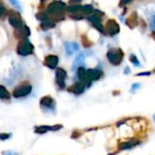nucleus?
<instances>
[{"instance_id": "obj_24", "label": "nucleus", "mask_w": 155, "mask_h": 155, "mask_svg": "<svg viewBox=\"0 0 155 155\" xmlns=\"http://www.w3.org/2000/svg\"><path fill=\"white\" fill-rule=\"evenodd\" d=\"M130 61L134 66H140V62H139V60H138V58H137V57H136L134 54H130Z\"/></svg>"}, {"instance_id": "obj_33", "label": "nucleus", "mask_w": 155, "mask_h": 155, "mask_svg": "<svg viewBox=\"0 0 155 155\" xmlns=\"http://www.w3.org/2000/svg\"><path fill=\"white\" fill-rule=\"evenodd\" d=\"M5 13H6V8H5L4 7H1V6H0V17L3 16Z\"/></svg>"}, {"instance_id": "obj_1", "label": "nucleus", "mask_w": 155, "mask_h": 155, "mask_svg": "<svg viewBox=\"0 0 155 155\" xmlns=\"http://www.w3.org/2000/svg\"><path fill=\"white\" fill-rule=\"evenodd\" d=\"M66 9V5L62 2V1H58V0H56V1H53L51 4H49V6L48 7V14L52 16L53 18L58 17V20H60L61 18H59V17L63 16V12Z\"/></svg>"}, {"instance_id": "obj_19", "label": "nucleus", "mask_w": 155, "mask_h": 155, "mask_svg": "<svg viewBox=\"0 0 155 155\" xmlns=\"http://www.w3.org/2000/svg\"><path fill=\"white\" fill-rule=\"evenodd\" d=\"M0 99L1 100H9L10 99V94L4 86H0Z\"/></svg>"}, {"instance_id": "obj_31", "label": "nucleus", "mask_w": 155, "mask_h": 155, "mask_svg": "<svg viewBox=\"0 0 155 155\" xmlns=\"http://www.w3.org/2000/svg\"><path fill=\"white\" fill-rule=\"evenodd\" d=\"M71 47H72V49H73V51L79 50V45H78L77 43H72V44H71Z\"/></svg>"}, {"instance_id": "obj_6", "label": "nucleus", "mask_w": 155, "mask_h": 155, "mask_svg": "<svg viewBox=\"0 0 155 155\" xmlns=\"http://www.w3.org/2000/svg\"><path fill=\"white\" fill-rule=\"evenodd\" d=\"M101 75H102V72L101 70H99V69H96V68L88 69L87 70V78H86V82L88 83L87 86L90 87L91 83L92 81H98L101 77Z\"/></svg>"}, {"instance_id": "obj_22", "label": "nucleus", "mask_w": 155, "mask_h": 155, "mask_svg": "<svg viewBox=\"0 0 155 155\" xmlns=\"http://www.w3.org/2000/svg\"><path fill=\"white\" fill-rule=\"evenodd\" d=\"M81 7H82V6H80V5H73V6L68 7V8H67V10H68V12L72 13V14H76L77 12L81 11Z\"/></svg>"}, {"instance_id": "obj_14", "label": "nucleus", "mask_w": 155, "mask_h": 155, "mask_svg": "<svg viewBox=\"0 0 155 155\" xmlns=\"http://www.w3.org/2000/svg\"><path fill=\"white\" fill-rule=\"evenodd\" d=\"M29 35H30V30L25 25H23L19 28L16 29V31H15V36L18 38H25L28 37Z\"/></svg>"}, {"instance_id": "obj_13", "label": "nucleus", "mask_w": 155, "mask_h": 155, "mask_svg": "<svg viewBox=\"0 0 155 155\" xmlns=\"http://www.w3.org/2000/svg\"><path fill=\"white\" fill-rule=\"evenodd\" d=\"M62 128V125H55V126H39V127H37L36 130H35V132L36 133H38V134H44L46 133L47 131L48 130H58Z\"/></svg>"}, {"instance_id": "obj_5", "label": "nucleus", "mask_w": 155, "mask_h": 155, "mask_svg": "<svg viewBox=\"0 0 155 155\" xmlns=\"http://www.w3.org/2000/svg\"><path fill=\"white\" fill-rule=\"evenodd\" d=\"M55 101L49 97V96H46L43 97L40 100V107L45 110V111H55Z\"/></svg>"}, {"instance_id": "obj_16", "label": "nucleus", "mask_w": 155, "mask_h": 155, "mask_svg": "<svg viewBox=\"0 0 155 155\" xmlns=\"http://www.w3.org/2000/svg\"><path fill=\"white\" fill-rule=\"evenodd\" d=\"M126 25L131 29L138 25V16L136 12H133L130 16H129V18L126 19Z\"/></svg>"}, {"instance_id": "obj_28", "label": "nucleus", "mask_w": 155, "mask_h": 155, "mask_svg": "<svg viewBox=\"0 0 155 155\" xmlns=\"http://www.w3.org/2000/svg\"><path fill=\"white\" fill-rule=\"evenodd\" d=\"M65 48H66V53H68V55H71L72 52H73V49H72V47L69 43H66L65 44Z\"/></svg>"}, {"instance_id": "obj_37", "label": "nucleus", "mask_w": 155, "mask_h": 155, "mask_svg": "<svg viewBox=\"0 0 155 155\" xmlns=\"http://www.w3.org/2000/svg\"><path fill=\"white\" fill-rule=\"evenodd\" d=\"M153 23H154V25H155V18H153Z\"/></svg>"}, {"instance_id": "obj_20", "label": "nucleus", "mask_w": 155, "mask_h": 155, "mask_svg": "<svg viewBox=\"0 0 155 155\" xmlns=\"http://www.w3.org/2000/svg\"><path fill=\"white\" fill-rule=\"evenodd\" d=\"M84 54L83 53H80L79 55H78L76 57V59H75V63L73 64V66H79V67H81V64H83L84 62Z\"/></svg>"}, {"instance_id": "obj_30", "label": "nucleus", "mask_w": 155, "mask_h": 155, "mask_svg": "<svg viewBox=\"0 0 155 155\" xmlns=\"http://www.w3.org/2000/svg\"><path fill=\"white\" fill-rule=\"evenodd\" d=\"M132 0H120V6H125L129 3H130Z\"/></svg>"}, {"instance_id": "obj_3", "label": "nucleus", "mask_w": 155, "mask_h": 155, "mask_svg": "<svg viewBox=\"0 0 155 155\" xmlns=\"http://www.w3.org/2000/svg\"><path fill=\"white\" fill-rule=\"evenodd\" d=\"M33 51H34V47L28 39H24V40L20 41L17 48L18 54H19L21 56H28V55L32 54Z\"/></svg>"}, {"instance_id": "obj_29", "label": "nucleus", "mask_w": 155, "mask_h": 155, "mask_svg": "<svg viewBox=\"0 0 155 155\" xmlns=\"http://www.w3.org/2000/svg\"><path fill=\"white\" fill-rule=\"evenodd\" d=\"M2 155H18V153L11 151V150H5L2 152Z\"/></svg>"}, {"instance_id": "obj_21", "label": "nucleus", "mask_w": 155, "mask_h": 155, "mask_svg": "<svg viewBox=\"0 0 155 155\" xmlns=\"http://www.w3.org/2000/svg\"><path fill=\"white\" fill-rule=\"evenodd\" d=\"M93 10H94V8H93V7H92L91 5H85V6H82V7H81V11L83 14H85V15H91V14L93 12Z\"/></svg>"}, {"instance_id": "obj_26", "label": "nucleus", "mask_w": 155, "mask_h": 155, "mask_svg": "<svg viewBox=\"0 0 155 155\" xmlns=\"http://www.w3.org/2000/svg\"><path fill=\"white\" fill-rule=\"evenodd\" d=\"M81 42H82V44H83V46L84 47H89V46H91V42L89 41V39L87 38V37L85 36V35H83L82 37H81Z\"/></svg>"}, {"instance_id": "obj_38", "label": "nucleus", "mask_w": 155, "mask_h": 155, "mask_svg": "<svg viewBox=\"0 0 155 155\" xmlns=\"http://www.w3.org/2000/svg\"><path fill=\"white\" fill-rule=\"evenodd\" d=\"M153 120H154V121H155V115L153 116Z\"/></svg>"}, {"instance_id": "obj_35", "label": "nucleus", "mask_w": 155, "mask_h": 155, "mask_svg": "<svg viewBox=\"0 0 155 155\" xmlns=\"http://www.w3.org/2000/svg\"><path fill=\"white\" fill-rule=\"evenodd\" d=\"M130 68H128V67H127V68H126V69H125V70H124V73H125V74H127V73H128V72H129V73H130Z\"/></svg>"}, {"instance_id": "obj_17", "label": "nucleus", "mask_w": 155, "mask_h": 155, "mask_svg": "<svg viewBox=\"0 0 155 155\" xmlns=\"http://www.w3.org/2000/svg\"><path fill=\"white\" fill-rule=\"evenodd\" d=\"M78 78L81 81H86V78H87V70L85 69L84 67H79L77 71Z\"/></svg>"}, {"instance_id": "obj_25", "label": "nucleus", "mask_w": 155, "mask_h": 155, "mask_svg": "<svg viewBox=\"0 0 155 155\" xmlns=\"http://www.w3.org/2000/svg\"><path fill=\"white\" fill-rule=\"evenodd\" d=\"M12 137L11 133H0V140H7Z\"/></svg>"}, {"instance_id": "obj_7", "label": "nucleus", "mask_w": 155, "mask_h": 155, "mask_svg": "<svg viewBox=\"0 0 155 155\" xmlns=\"http://www.w3.org/2000/svg\"><path fill=\"white\" fill-rule=\"evenodd\" d=\"M66 78H67V72L65 71V69H63L61 68H57V70H56V81H57L58 86L61 90L65 89V87H66V85H65Z\"/></svg>"}, {"instance_id": "obj_32", "label": "nucleus", "mask_w": 155, "mask_h": 155, "mask_svg": "<svg viewBox=\"0 0 155 155\" xmlns=\"http://www.w3.org/2000/svg\"><path fill=\"white\" fill-rule=\"evenodd\" d=\"M140 83H136V84H133L131 86V91H135V90H138V88H140Z\"/></svg>"}, {"instance_id": "obj_27", "label": "nucleus", "mask_w": 155, "mask_h": 155, "mask_svg": "<svg viewBox=\"0 0 155 155\" xmlns=\"http://www.w3.org/2000/svg\"><path fill=\"white\" fill-rule=\"evenodd\" d=\"M37 18H38V20H40V21H43V20L47 19L48 17H47V14H45V13H43V12H40V13H38V14H37Z\"/></svg>"}, {"instance_id": "obj_11", "label": "nucleus", "mask_w": 155, "mask_h": 155, "mask_svg": "<svg viewBox=\"0 0 155 155\" xmlns=\"http://www.w3.org/2000/svg\"><path fill=\"white\" fill-rule=\"evenodd\" d=\"M8 21H9L10 25H11L15 29H18V28H19L20 27L23 26L22 20H21L19 15L17 14V13H13V14L9 15V17H8Z\"/></svg>"}, {"instance_id": "obj_12", "label": "nucleus", "mask_w": 155, "mask_h": 155, "mask_svg": "<svg viewBox=\"0 0 155 155\" xmlns=\"http://www.w3.org/2000/svg\"><path fill=\"white\" fill-rule=\"evenodd\" d=\"M44 64L49 68H55L58 64V58L55 55H48L45 58Z\"/></svg>"}, {"instance_id": "obj_36", "label": "nucleus", "mask_w": 155, "mask_h": 155, "mask_svg": "<svg viewBox=\"0 0 155 155\" xmlns=\"http://www.w3.org/2000/svg\"><path fill=\"white\" fill-rule=\"evenodd\" d=\"M151 37H152V38H153V39L155 40V30L151 32Z\"/></svg>"}, {"instance_id": "obj_2", "label": "nucleus", "mask_w": 155, "mask_h": 155, "mask_svg": "<svg viewBox=\"0 0 155 155\" xmlns=\"http://www.w3.org/2000/svg\"><path fill=\"white\" fill-rule=\"evenodd\" d=\"M107 58L109 59V61L114 65V66H118L121 63L122 58H123V52L120 48H110L108 53H107Z\"/></svg>"}, {"instance_id": "obj_9", "label": "nucleus", "mask_w": 155, "mask_h": 155, "mask_svg": "<svg viewBox=\"0 0 155 155\" xmlns=\"http://www.w3.org/2000/svg\"><path fill=\"white\" fill-rule=\"evenodd\" d=\"M105 30H107L108 34L111 37L117 35L120 32V26L117 23L116 20L114 19H110L108 20L107 24H106V28Z\"/></svg>"}, {"instance_id": "obj_23", "label": "nucleus", "mask_w": 155, "mask_h": 155, "mask_svg": "<svg viewBox=\"0 0 155 155\" xmlns=\"http://www.w3.org/2000/svg\"><path fill=\"white\" fill-rule=\"evenodd\" d=\"M8 1H9V3H10L16 9H18V10H19V11L22 10L21 5H20V3L18 2V0H8Z\"/></svg>"}, {"instance_id": "obj_4", "label": "nucleus", "mask_w": 155, "mask_h": 155, "mask_svg": "<svg viewBox=\"0 0 155 155\" xmlns=\"http://www.w3.org/2000/svg\"><path fill=\"white\" fill-rule=\"evenodd\" d=\"M32 91V87L29 84H24L19 87H18L14 91H13V96L15 98H22L29 95Z\"/></svg>"}, {"instance_id": "obj_34", "label": "nucleus", "mask_w": 155, "mask_h": 155, "mask_svg": "<svg viewBox=\"0 0 155 155\" xmlns=\"http://www.w3.org/2000/svg\"><path fill=\"white\" fill-rule=\"evenodd\" d=\"M149 75H150V72H141V73L137 74L138 77H140V76H149Z\"/></svg>"}, {"instance_id": "obj_10", "label": "nucleus", "mask_w": 155, "mask_h": 155, "mask_svg": "<svg viewBox=\"0 0 155 155\" xmlns=\"http://www.w3.org/2000/svg\"><path fill=\"white\" fill-rule=\"evenodd\" d=\"M88 20L93 25V27H95L99 31H101V33L105 34V28L101 24V16L98 15V14H95V15H91L88 18Z\"/></svg>"}, {"instance_id": "obj_15", "label": "nucleus", "mask_w": 155, "mask_h": 155, "mask_svg": "<svg viewBox=\"0 0 155 155\" xmlns=\"http://www.w3.org/2000/svg\"><path fill=\"white\" fill-rule=\"evenodd\" d=\"M85 91V86L83 83L81 82H78V83H75L73 86H71L69 89H68V91L76 94V95H80L81 93H83Z\"/></svg>"}, {"instance_id": "obj_8", "label": "nucleus", "mask_w": 155, "mask_h": 155, "mask_svg": "<svg viewBox=\"0 0 155 155\" xmlns=\"http://www.w3.org/2000/svg\"><path fill=\"white\" fill-rule=\"evenodd\" d=\"M140 143H141V140H136V139L130 140H128V141L119 143V145H118V150H119V151H120V150H131V149H133V148L139 146Z\"/></svg>"}, {"instance_id": "obj_18", "label": "nucleus", "mask_w": 155, "mask_h": 155, "mask_svg": "<svg viewBox=\"0 0 155 155\" xmlns=\"http://www.w3.org/2000/svg\"><path fill=\"white\" fill-rule=\"evenodd\" d=\"M40 27H41V28H42V29L47 30V29H48V28H54V27H55V23H54L53 21H50V20H48V19L47 18V19H45V20H43V21H42V23H41Z\"/></svg>"}]
</instances>
